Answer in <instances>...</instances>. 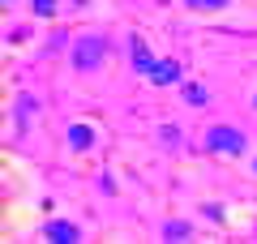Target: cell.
<instances>
[{"label":"cell","instance_id":"obj_9","mask_svg":"<svg viewBox=\"0 0 257 244\" xmlns=\"http://www.w3.org/2000/svg\"><path fill=\"white\" fill-rule=\"evenodd\" d=\"M163 235H172V240H184V235H189V223H167V227H163Z\"/></svg>","mask_w":257,"mask_h":244},{"label":"cell","instance_id":"obj_8","mask_svg":"<svg viewBox=\"0 0 257 244\" xmlns=\"http://www.w3.org/2000/svg\"><path fill=\"white\" fill-rule=\"evenodd\" d=\"M184 5H189V9H223V5H227V0H184Z\"/></svg>","mask_w":257,"mask_h":244},{"label":"cell","instance_id":"obj_4","mask_svg":"<svg viewBox=\"0 0 257 244\" xmlns=\"http://www.w3.org/2000/svg\"><path fill=\"white\" fill-rule=\"evenodd\" d=\"M43 235H47V240H56V244H73L77 240V227L64 223V218H52V223L43 227Z\"/></svg>","mask_w":257,"mask_h":244},{"label":"cell","instance_id":"obj_2","mask_svg":"<svg viewBox=\"0 0 257 244\" xmlns=\"http://www.w3.org/2000/svg\"><path fill=\"white\" fill-rule=\"evenodd\" d=\"M206 146L219 154H240L244 150V137H240V129H227V125H214L210 133H206Z\"/></svg>","mask_w":257,"mask_h":244},{"label":"cell","instance_id":"obj_7","mask_svg":"<svg viewBox=\"0 0 257 244\" xmlns=\"http://www.w3.org/2000/svg\"><path fill=\"white\" fill-rule=\"evenodd\" d=\"M184 103H189V107H202V103H206V90L197 86V81H189V86H184Z\"/></svg>","mask_w":257,"mask_h":244},{"label":"cell","instance_id":"obj_6","mask_svg":"<svg viewBox=\"0 0 257 244\" xmlns=\"http://www.w3.org/2000/svg\"><path fill=\"white\" fill-rule=\"evenodd\" d=\"M90 142H94V129L90 125H73V129H69V146H73V150H90Z\"/></svg>","mask_w":257,"mask_h":244},{"label":"cell","instance_id":"obj_5","mask_svg":"<svg viewBox=\"0 0 257 244\" xmlns=\"http://www.w3.org/2000/svg\"><path fill=\"white\" fill-rule=\"evenodd\" d=\"M150 81H155V86H172V81H180V64H176V60H159L155 69H150Z\"/></svg>","mask_w":257,"mask_h":244},{"label":"cell","instance_id":"obj_12","mask_svg":"<svg viewBox=\"0 0 257 244\" xmlns=\"http://www.w3.org/2000/svg\"><path fill=\"white\" fill-rule=\"evenodd\" d=\"M253 107H257V99H253Z\"/></svg>","mask_w":257,"mask_h":244},{"label":"cell","instance_id":"obj_10","mask_svg":"<svg viewBox=\"0 0 257 244\" xmlns=\"http://www.w3.org/2000/svg\"><path fill=\"white\" fill-rule=\"evenodd\" d=\"M35 13L39 18H56V0H35Z\"/></svg>","mask_w":257,"mask_h":244},{"label":"cell","instance_id":"obj_1","mask_svg":"<svg viewBox=\"0 0 257 244\" xmlns=\"http://www.w3.org/2000/svg\"><path fill=\"white\" fill-rule=\"evenodd\" d=\"M103 56H107V43H103V35H82L73 47V69L77 73H90L103 64Z\"/></svg>","mask_w":257,"mask_h":244},{"label":"cell","instance_id":"obj_3","mask_svg":"<svg viewBox=\"0 0 257 244\" xmlns=\"http://www.w3.org/2000/svg\"><path fill=\"white\" fill-rule=\"evenodd\" d=\"M128 56H133V69H138V73H146V77H150V69H155V56H150L146 52V43H142V39L138 35H133V39H128Z\"/></svg>","mask_w":257,"mask_h":244},{"label":"cell","instance_id":"obj_11","mask_svg":"<svg viewBox=\"0 0 257 244\" xmlns=\"http://www.w3.org/2000/svg\"><path fill=\"white\" fill-rule=\"evenodd\" d=\"M253 172H257V163H253Z\"/></svg>","mask_w":257,"mask_h":244}]
</instances>
